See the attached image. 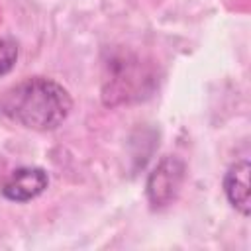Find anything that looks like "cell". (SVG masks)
Masks as SVG:
<instances>
[{
    "instance_id": "277c9868",
    "label": "cell",
    "mask_w": 251,
    "mask_h": 251,
    "mask_svg": "<svg viewBox=\"0 0 251 251\" xmlns=\"http://www.w3.org/2000/svg\"><path fill=\"white\" fill-rule=\"evenodd\" d=\"M249 161H235L224 176V192L229 204L243 216H249Z\"/></svg>"
},
{
    "instance_id": "6da1fadb",
    "label": "cell",
    "mask_w": 251,
    "mask_h": 251,
    "mask_svg": "<svg viewBox=\"0 0 251 251\" xmlns=\"http://www.w3.org/2000/svg\"><path fill=\"white\" fill-rule=\"evenodd\" d=\"M73 98L69 90L53 78L29 76L10 86L0 98V110L12 122L35 129L51 131L71 114Z\"/></svg>"
},
{
    "instance_id": "3957f363",
    "label": "cell",
    "mask_w": 251,
    "mask_h": 251,
    "mask_svg": "<svg viewBox=\"0 0 251 251\" xmlns=\"http://www.w3.org/2000/svg\"><path fill=\"white\" fill-rule=\"evenodd\" d=\"M49 184V175L41 167H20L2 182L0 192L12 202H29L37 198Z\"/></svg>"
},
{
    "instance_id": "5b68a950",
    "label": "cell",
    "mask_w": 251,
    "mask_h": 251,
    "mask_svg": "<svg viewBox=\"0 0 251 251\" xmlns=\"http://www.w3.org/2000/svg\"><path fill=\"white\" fill-rule=\"evenodd\" d=\"M18 61V45L12 39L0 37V76L8 75Z\"/></svg>"
},
{
    "instance_id": "7a4b0ae2",
    "label": "cell",
    "mask_w": 251,
    "mask_h": 251,
    "mask_svg": "<svg viewBox=\"0 0 251 251\" xmlns=\"http://www.w3.org/2000/svg\"><path fill=\"white\" fill-rule=\"evenodd\" d=\"M186 165L176 155H165L149 173L145 192L153 210H161L173 204L184 184Z\"/></svg>"
}]
</instances>
